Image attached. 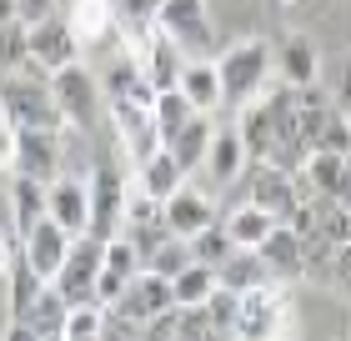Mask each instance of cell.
I'll list each match as a JSON object with an SVG mask.
<instances>
[{
  "instance_id": "cell-17",
  "label": "cell",
  "mask_w": 351,
  "mask_h": 341,
  "mask_svg": "<svg viewBox=\"0 0 351 341\" xmlns=\"http://www.w3.org/2000/svg\"><path fill=\"white\" fill-rule=\"evenodd\" d=\"M261 256H266V266L281 276V281H306V236L296 231V226H286V221H276L271 226V236L256 246Z\"/></svg>"
},
{
  "instance_id": "cell-11",
  "label": "cell",
  "mask_w": 351,
  "mask_h": 341,
  "mask_svg": "<svg viewBox=\"0 0 351 341\" xmlns=\"http://www.w3.org/2000/svg\"><path fill=\"white\" fill-rule=\"evenodd\" d=\"M51 91H56V106L66 110L71 131H90V126H95V95H101V80L75 60V66L51 75Z\"/></svg>"
},
{
  "instance_id": "cell-19",
  "label": "cell",
  "mask_w": 351,
  "mask_h": 341,
  "mask_svg": "<svg viewBox=\"0 0 351 341\" xmlns=\"http://www.w3.org/2000/svg\"><path fill=\"white\" fill-rule=\"evenodd\" d=\"M51 216L66 226L71 236L90 231V181H81V176H66L60 171L51 181Z\"/></svg>"
},
{
  "instance_id": "cell-29",
  "label": "cell",
  "mask_w": 351,
  "mask_h": 341,
  "mask_svg": "<svg viewBox=\"0 0 351 341\" xmlns=\"http://www.w3.org/2000/svg\"><path fill=\"white\" fill-rule=\"evenodd\" d=\"M176 86L186 91V101L196 110H216L221 106V75H216V56H201V60H186L181 80Z\"/></svg>"
},
{
  "instance_id": "cell-5",
  "label": "cell",
  "mask_w": 351,
  "mask_h": 341,
  "mask_svg": "<svg viewBox=\"0 0 351 341\" xmlns=\"http://www.w3.org/2000/svg\"><path fill=\"white\" fill-rule=\"evenodd\" d=\"M156 30L181 45L186 60L216 56V40H211V5H206V0H161V10H156Z\"/></svg>"
},
{
  "instance_id": "cell-13",
  "label": "cell",
  "mask_w": 351,
  "mask_h": 341,
  "mask_svg": "<svg viewBox=\"0 0 351 341\" xmlns=\"http://www.w3.org/2000/svg\"><path fill=\"white\" fill-rule=\"evenodd\" d=\"M136 271H141L136 241L125 236V231L110 236V241H106V256H101V276H95V301H101V306H116L121 291L136 281Z\"/></svg>"
},
{
  "instance_id": "cell-3",
  "label": "cell",
  "mask_w": 351,
  "mask_h": 341,
  "mask_svg": "<svg viewBox=\"0 0 351 341\" xmlns=\"http://www.w3.org/2000/svg\"><path fill=\"white\" fill-rule=\"evenodd\" d=\"M246 201H256V206H266L271 216H291V206L296 201H311L316 191L301 181V171H286V166H276V161H246Z\"/></svg>"
},
{
  "instance_id": "cell-40",
  "label": "cell",
  "mask_w": 351,
  "mask_h": 341,
  "mask_svg": "<svg viewBox=\"0 0 351 341\" xmlns=\"http://www.w3.org/2000/svg\"><path fill=\"white\" fill-rule=\"evenodd\" d=\"M56 5L60 0H15V21L36 25V21H45V15H56Z\"/></svg>"
},
{
  "instance_id": "cell-24",
  "label": "cell",
  "mask_w": 351,
  "mask_h": 341,
  "mask_svg": "<svg viewBox=\"0 0 351 341\" xmlns=\"http://www.w3.org/2000/svg\"><path fill=\"white\" fill-rule=\"evenodd\" d=\"M216 281L221 286H231V291H251V286H266V281H281L276 271L266 266V256L256 246H236L226 261L216 266Z\"/></svg>"
},
{
  "instance_id": "cell-26",
  "label": "cell",
  "mask_w": 351,
  "mask_h": 341,
  "mask_svg": "<svg viewBox=\"0 0 351 341\" xmlns=\"http://www.w3.org/2000/svg\"><path fill=\"white\" fill-rule=\"evenodd\" d=\"M71 301L56 291V281H45V291L30 301V311L21 316V327L30 331V341H60V327H66Z\"/></svg>"
},
{
  "instance_id": "cell-9",
  "label": "cell",
  "mask_w": 351,
  "mask_h": 341,
  "mask_svg": "<svg viewBox=\"0 0 351 341\" xmlns=\"http://www.w3.org/2000/svg\"><path fill=\"white\" fill-rule=\"evenodd\" d=\"M25 30H30V66H40L45 75H56V71L81 60V40H75L66 15H45V21L25 25Z\"/></svg>"
},
{
  "instance_id": "cell-25",
  "label": "cell",
  "mask_w": 351,
  "mask_h": 341,
  "mask_svg": "<svg viewBox=\"0 0 351 341\" xmlns=\"http://www.w3.org/2000/svg\"><path fill=\"white\" fill-rule=\"evenodd\" d=\"M211 136H216V126H211V110H196L176 136H166V151L181 161L186 171H201L206 166V151H211Z\"/></svg>"
},
{
  "instance_id": "cell-8",
  "label": "cell",
  "mask_w": 351,
  "mask_h": 341,
  "mask_svg": "<svg viewBox=\"0 0 351 341\" xmlns=\"http://www.w3.org/2000/svg\"><path fill=\"white\" fill-rule=\"evenodd\" d=\"M106 110H110V126H116V141H121V151L136 161H146L151 151H161V126H156V116H151V106H141V101H106Z\"/></svg>"
},
{
  "instance_id": "cell-32",
  "label": "cell",
  "mask_w": 351,
  "mask_h": 341,
  "mask_svg": "<svg viewBox=\"0 0 351 341\" xmlns=\"http://www.w3.org/2000/svg\"><path fill=\"white\" fill-rule=\"evenodd\" d=\"M151 116H156V126H161V141H166V136H176L191 116H196V106L186 101V91H181V86H166V91H156Z\"/></svg>"
},
{
  "instance_id": "cell-34",
  "label": "cell",
  "mask_w": 351,
  "mask_h": 341,
  "mask_svg": "<svg viewBox=\"0 0 351 341\" xmlns=\"http://www.w3.org/2000/svg\"><path fill=\"white\" fill-rule=\"evenodd\" d=\"M30 66V30L21 21H0V75H15Z\"/></svg>"
},
{
  "instance_id": "cell-31",
  "label": "cell",
  "mask_w": 351,
  "mask_h": 341,
  "mask_svg": "<svg viewBox=\"0 0 351 341\" xmlns=\"http://www.w3.org/2000/svg\"><path fill=\"white\" fill-rule=\"evenodd\" d=\"M5 286H10V321H21L25 311H30V301L45 291V276L25 261V256H15V266H10V276H5Z\"/></svg>"
},
{
  "instance_id": "cell-36",
  "label": "cell",
  "mask_w": 351,
  "mask_h": 341,
  "mask_svg": "<svg viewBox=\"0 0 351 341\" xmlns=\"http://www.w3.org/2000/svg\"><path fill=\"white\" fill-rule=\"evenodd\" d=\"M86 336H106V306L101 301H75L66 311L60 341H86Z\"/></svg>"
},
{
  "instance_id": "cell-10",
  "label": "cell",
  "mask_w": 351,
  "mask_h": 341,
  "mask_svg": "<svg viewBox=\"0 0 351 341\" xmlns=\"http://www.w3.org/2000/svg\"><path fill=\"white\" fill-rule=\"evenodd\" d=\"M15 171L36 176V181H56L66 171V131H15Z\"/></svg>"
},
{
  "instance_id": "cell-15",
  "label": "cell",
  "mask_w": 351,
  "mask_h": 341,
  "mask_svg": "<svg viewBox=\"0 0 351 341\" xmlns=\"http://www.w3.org/2000/svg\"><path fill=\"white\" fill-rule=\"evenodd\" d=\"M161 211H166V226H171V236H186V241L196 236L201 226L221 221V216H216V201L206 196V191H196L191 181H181V186H176L171 196L161 201Z\"/></svg>"
},
{
  "instance_id": "cell-35",
  "label": "cell",
  "mask_w": 351,
  "mask_h": 341,
  "mask_svg": "<svg viewBox=\"0 0 351 341\" xmlns=\"http://www.w3.org/2000/svg\"><path fill=\"white\" fill-rule=\"evenodd\" d=\"M231 251H236V241H231V231H226V221H211V226H201V231L191 236V256L206 261V266H221Z\"/></svg>"
},
{
  "instance_id": "cell-23",
  "label": "cell",
  "mask_w": 351,
  "mask_h": 341,
  "mask_svg": "<svg viewBox=\"0 0 351 341\" xmlns=\"http://www.w3.org/2000/svg\"><path fill=\"white\" fill-rule=\"evenodd\" d=\"M40 216H51V181H36V176H21V171H15V186H10V221H15V236H25Z\"/></svg>"
},
{
  "instance_id": "cell-21",
  "label": "cell",
  "mask_w": 351,
  "mask_h": 341,
  "mask_svg": "<svg viewBox=\"0 0 351 341\" xmlns=\"http://www.w3.org/2000/svg\"><path fill=\"white\" fill-rule=\"evenodd\" d=\"M246 145H241V131L236 126H226V131H216L211 136V151H206V176H211L216 186H236L241 181V171H246Z\"/></svg>"
},
{
  "instance_id": "cell-33",
  "label": "cell",
  "mask_w": 351,
  "mask_h": 341,
  "mask_svg": "<svg viewBox=\"0 0 351 341\" xmlns=\"http://www.w3.org/2000/svg\"><path fill=\"white\" fill-rule=\"evenodd\" d=\"M171 286H176V306H201V301L216 291V266L191 261L181 276H171Z\"/></svg>"
},
{
  "instance_id": "cell-44",
  "label": "cell",
  "mask_w": 351,
  "mask_h": 341,
  "mask_svg": "<svg viewBox=\"0 0 351 341\" xmlns=\"http://www.w3.org/2000/svg\"><path fill=\"white\" fill-rule=\"evenodd\" d=\"M0 21H15V0H0Z\"/></svg>"
},
{
  "instance_id": "cell-16",
  "label": "cell",
  "mask_w": 351,
  "mask_h": 341,
  "mask_svg": "<svg viewBox=\"0 0 351 341\" xmlns=\"http://www.w3.org/2000/svg\"><path fill=\"white\" fill-rule=\"evenodd\" d=\"M301 181L326 201H351V156L346 151H311L301 161Z\"/></svg>"
},
{
  "instance_id": "cell-45",
  "label": "cell",
  "mask_w": 351,
  "mask_h": 341,
  "mask_svg": "<svg viewBox=\"0 0 351 341\" xmlns=\"http://www.w3.org/2000/svg\"><path fill=\"white\" fill-rule=\"evenodd\" d=\"M271 5H291V0H271Z\"/></svg>"
},
{
  "instance_id": "cell-28",
  "label": "cell",
  "mask_w": 351,
  "mask_h": 341,
  "mask_svg": "<svg viewBox=\"0 0 351 341\" xmlns=\"http://www.w3.org/2000/svg\"><path fill=\"white\" fill-rule=\"evenodd\" d=\"M181 181H191V171H186L171 151H166V145H161V151H151V156L136 166V186L146 191V196H156V201H166Z\"/></svg>"
},
{
  "instance_id": "cell-1",
  "label": "cell",
  "mask_w": 351,
  "mask_h": 341,
  "mask_svg": "<svg viewBox=\"0 0 351 341\" xmlns=\"http://www.w3.org/2000/svg\"><path fill=\"white\" fill-rule=\"evenodd\" d=\"M216 75H221V106L241 110L246 101H256L271 86V75H276V45L261 40V36L231 40L226 51H216Z\"/></svg>"
},
{
  "instance_id": "cell-4",
  "label": "cell",
  "mask_w": 351,
  "mask_h": 341,
  "mask_svg": "<svg viewBox=\"0 0 351 341\" xmlns=\"http://www.w3.org/2000/svg\"><path fill=\"white\" fill-rule=\"evenodd\" d=\"M131 186L125 181V171L116 166V161H95L90 171V236H121L125 231V201H131Z\"/></svg>"
},
{
  "instance_id": "cell-42",
  "label": "cell",
  "mask_w": 351,
  "mask_h": 341,
  "mask_svg": "<svg viewBox=\"0 0 351 341\" xmlns=\"http://www.w3.org/2000/svg\"><path fill=\"white\" fill-rule=\"evenodd\" d=\"M0 171H15V126L0 116Z\"/></svg>"
},
{
  "instance_id": "cell-27",
  "label": "cell",
  "mask_w": 351,
  "mask_h": 341,
  "mask_svg": "<svg viewBox=\"0 0 351 341\" xmlns=\"http://www.w3.org/2000/svg\"><path fill=\"white\" fill-rule=\"evenodd\" d=\"M136 60H141V71H146L151 86H156V91H166V86H176V80H181L186 51H181V45H176L171 36H161V30H156V36L146 40V51H141Z\"/></svg>"
},
{
  "instance_id": "cell-43",
  "label": "cell",
  "mask_w": 351,
  "mask_h": 341,
  "mask_svg": "<svg viewBox=\"0 0 351 341\" xmlns=\"http://www.w3.org/2000/svg\"><path fill=\"white\" fill-rule=\"evenodd\" d=\"M341 110H351V66H346V75H341V86H337V95H331Z\"/></svg>"
},
{
  "instance_id": "cell-22",
  "label": "cell",
  "mask_w": 351,
  "mask_h": 341,
  "mask_svg": "<svg viewBox=\"0 0 351 341\" xmlns=\"http://www.w3.org/2000/svg\"><path fill=\"white\" fill-rule=\"evenodd\" d=\"M156 10H161V0H116V36L125 56L146 51V40L156 36Z\"/></svg>"
},
{
  "instance_id": "cell-18",
  "label": "cell",
  "mask_w": 351,
  "mask_h": 341,
  "mask_svg": "<svg viewBox=\"0 0 351 341\" xmlns=\"http://www.w3.org/2000/svg\"><path fill=\"white\" fill-rule=\"evenodd\" d=\"M276 75H281V86H316L322 80V56H316V40L311 36H301V30H291L281 45H276Z\"/></svg>"
},
{
  "instance_id": "cell-12",
  "label": "cell",
  "mask_w": 351,
  "mask_h": 341,
  "mask_svg": "<svg viewBox=\"0 0 351 341\" xmlns=\"http://www.w3.org/2000/svg\"><path fill=\"white\" fill-rule=\"evenodd\" d=\"M166 306H176V286H171V276H156V271L141 266V271H136V281L121 291L116 311H121V316H131L136 327L146 331V321H151V316H161Z\"/></svg>"
},
{
  "instance_id": "cell-41",
  "label": "cell",
  "mask_w": 351,
  "mask_h": 341,
  "mask_svg": "<svg viewBox=\"0 0 351 341\" xmlns=\"http://www.w3.org/2000/svg\"><path fill=\"white\" fill-rule=\"evenodd\" d=\"M15 256H21V236H15L10 226H0V281H5V276H10Z\"/></svg>"
},
{
  "instance_id": "cell-6",
  "label": "cell",
  "mask_w": 351,
  "mask_h": 341,
  "mask_svg": "<svg viewBox=\"0 0 351 341\" xmlns=\"http://www.w3.org/2000/svg\"><path fill=\"white\" fill-rule=\"evenodd\" d=\"M286 291L281 281H266V286H251L241 291V301H236V321H231V336H246V341H266L286 331Z\"/></svg>"
},
{
  "instance_id": "cell-2",
  "label": "cell",
  "mask_w": 351,
  "mask_h": 341,
  "mask_svg": "<svg viewBox=\"0 0 351 341\" xmlns=\"http://www.w3.org/2000/svg\"><path fill=\"white\" fill-rule=\"evenodd\" d=\"M0 116H5L15 131L36 126V131H71L66 126V110L56 106V91H51V75L40 66H25L15 75H0Z\"/></svg>"
},
{
  "instance_id": "cell-14",
  "label": "cell",
  "mask_w": 351,
  "mask_h": 341,
  "mask_svg": "<svg viewBox=\"0 0 351 341\" xmlns=\"http://www.w3.org/2000/svg\"><path fill=\"white\" fill-rule=\"evenodd\" d=\"M71 241H75V236H71L56 216H40V221L21 236V256H25V261L45 276V281H56V271H60V261H66Z\"/></svg>"
},
{
  "instance_id": "cell-38",
  "label": "cell",
  "mask_w": 351,
  "mask_h": 341,
  "mask_svg": "<svg viewBox=\"0 0 351 341\" xmlns=\"http://www.w3.org/2000/svg\"><path fill=\"white\" fill-rule=\"evenodd\" d=\"M236 301H241V291H231V286H221V281H216V291H211V296L201 301V306H206V316H211V327H216V336H231Z\"/></svg>"
},
{
  "instance_id": "cell-30",
  "label": "cell",
  "mask_w": 351,
  "mask_h": 341,
  "mask_svg": "<svg viewBox=\"0 0 351 341\" xmlns=\"http://www.w3.org/2000/svg\"><path fill=\"white\" fill-rule=\"evenodd\" d=\"M221 221H226V231H231L236 246H261V241L271 236V226H276L281 216H271V211L256 206V201H241L231 216H221Z\"/></svg>"
},
{
  "instance_id": "cell-37",
  "label": "cell",
  "mask_w": 351,
  "mask_h": 341,
  "mask_svg": "<svg viewBox=\"0 0 351 341\" xmlns=\"http://www.w3.org/2000/svg\"><path fill=\"white\" fill-rule=\"evenodd\" d=\"M191 261H196V256H191V241L186 236H166L161 246L146 256V271H156V276H181Z\"/></svg>"
},
{
  "instance_id": "cell-39",
  "label": "cell",
  "mask_w": 351,
  "mask_h": 341,
  "mask_svg": "<svg viewBox=\"0 0 351 341\" xmlns=\"http://www.w3.org/2000/svg\"><path fill=\"white\" fill-rule=\"evenodd\" d=\"M326 286H337V291H346V296H351V241H341L337 256H331V281H326Z\"/></svg>"
},
{
  "instance_id": "cell-7",
  "label": "cell",
  "mask_w": 351,
  "mask_h": 341,
  "mask_svg": "<svg viewBox=\"0 0 351 341\" xmlns=\"http://www.w3.org/2000/svg\"><path fill=\"white\" fill-rule=\"evenodd\" d=\"M101 256H106V241H101V236L81 231V236L71 241L66 261H60V271H56V291H60V296H66L71 306H75V301H95V276H101Z\"/></svg>"
},
{
  "instance_id": "cell-20",
  "label": "cell",
  "mask_w": 351,
  "mask_h": 341,
  "mask_svg": "<svg viewBox=\"0 0 351 341\" xmlns=\"http://www.w3.org/2000/svg\"><path fill=\"white\" fill-rule=\"evenodd\" d=\"M66 21L81 45H106L116 36V0H71Z\"/></svg>"
}]
</instances>
